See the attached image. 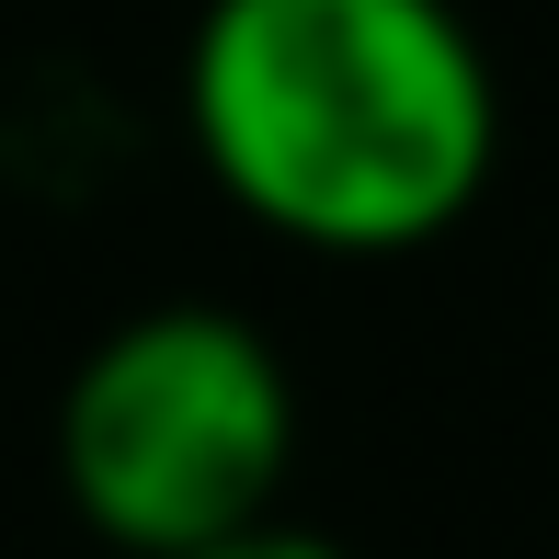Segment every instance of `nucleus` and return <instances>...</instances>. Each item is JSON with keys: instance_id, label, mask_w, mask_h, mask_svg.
I'll list each match as a JSON object with an SVG mask.
<instances>
[{"instance_id": "nucleus-1", "label": "nucleus", "mask_w": 559, "mask_h": 559, "mask_svg": "<svg viewBox=\"0 0 559 559\" xmlns=\"http://www.w3.org/2000/svg\"><path fill=\"white\" fill-rule=\"evenodd\" d=\"M183 138L263 240L389 263L491 194L502 81L456 0H206Z\"/></svg>"}, {"instance_id": "nucleus-2", "label": "nucleus", "mask_w": 559, "mask_h": 559, "mask_svg": "<svg viewBox=\"0 0 559 559\" xmlns=\"http://www.w3.org/2000/svg\"><path fill=\"white\" fill-rule=\"evenodd\" d=\"M297 377L240 309L171 297L115 320L58 389V491L126 559L206 548L251 514H286Z\"/></svg>"}, {"instance_id": "nucleus-3", "label": "nucleus", "mask_w": 559, "mask_h": 559, "mask_svg": "<svg viewBox=\"0 0 559 559\" xmlns=\"http://www.w3.org/2000/svg\"><path fill=\"white\" fill-rule=\"evenodd\" d=\"M171 559H354V548L320 537V525H297V514H251V525H228L206 548H171Z\"/></svg>"}]
</instances>
